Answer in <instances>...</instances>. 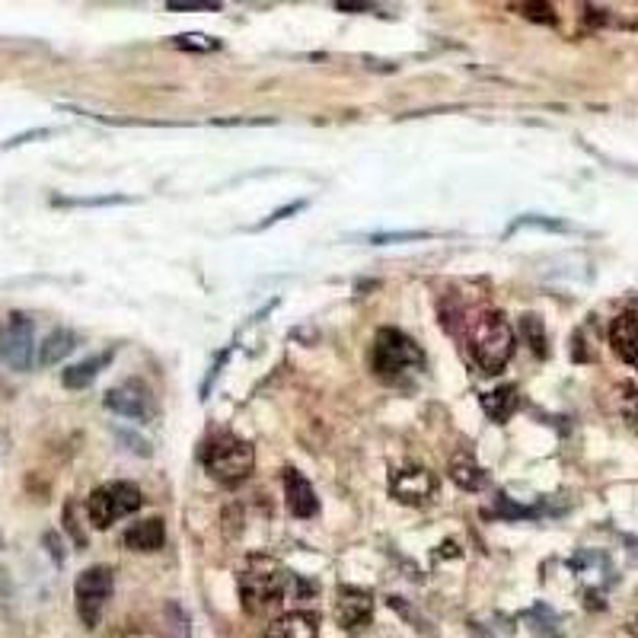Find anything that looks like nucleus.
Masks as SVG:
<instances>
[{"label": "nucleus", "mask_w": 638, "mask_h": 638, "mask_svg": "<svg viewBox=\"0 0 638 638\" xmlns=\"http://www.w3.org/2000/svg\"><path fill=\"white\" fill-rule=\"evenodd\" d=\"M469 351L482 374H501L514 355V329L498 310H485L469 326Z\"/></svg>", "instance_id": "1"}, {"label": "nucleus", "mask_w": 638, "mask_h": 638, "mask_svg": "<svg viewBox=\"0 0 638 638\" xmlns=\"http://www.w3.org/2000/svg\"><path fill=\"white\" fill-rule=\"evenodd\" d=\"M288 591H291V572H284L275 559L253 556L246 562L240 575V597L249 613H262L268 607H275Z\"/></svg>", "instance_id": "2"}, {"label": "nucleus", "mask_w": 638, "mask_h": 638, "mask_svg": "<svg viewBox=\"0 0 638 638\" xmlns=\"http://www.w3.org/2000/svg\"><path fill=\"white\" fill-rule=\"evenodd\" d=\"M371 367L374 374L399 383L406 374H418L425 367V351L418 348V342L412 335L399 332V329H380L374 348H371Z\"/></svg>", "instance_id": "3"}, {"label": "nucleus", "mask_w": 638, "mask_h": 638, "mask_svg": "<svg viewBox=\"0 0 638 638\" xmlns=\"http://www.w3.org/2000/svg\"><path fill=\"white\" fill-rule=\"evenodd\" d=\"M201 463L221 485H240L249 479L256 466V450L249 447L237 434H214L211 441L201 447Z\"/></svg>", "instance_id": "4"}, {"label": "nucleus", "mask_w": 638, "mask_h": 638, "mask_svg": "<svg viewBox=\"0 0 638 638\" xmlns=\"http://www.w3.org/2000/svg\"><path fill=\"white\" fill-rule=\"evenodd\" d=\"M141 489L134 482H106L93 489L90 501H87V514H90V524L96 530H109L115 520H122L128 514H134L141 508Z\"/></svg>", "instance_id": "5"}, {"label": "nucleus", "mask_w": 638, "mask_h": 638, "mask_svg": "<svg viewBox=\"0 0 638 638\" xmlns=\"http://www.w3.org/2000/svg\"><path fill=\"white\" fill-rule=\"evenodd\" d=\"M112 568L109 565H93L87 572H80L77 584H74V600H77V616L83 619V626L93 629L103 619V610L112 597Z\"/></svg>", "instance_id": "6"}, {"label": "nucleus", "mask_w": 638, "mask_h": 638, "mask_svg": "<svg viewBox=\"0 0 638 638\" xmlns=\"http://www.w3.org/2000/svg\"><path fill=\"white\" fill-rule=\"evenodd\" d=\"M32 355H36V329L26 313H13L4 326H0V364L10 371H29Z\"/></svg>", "instance_id": "7"}, {"label": "nucleus", "mask_w": 638, "mask_h": 638, "mask_svg": "<svg viewBox=\"0 0 638 638\" xmlns=\"http://www.w3.org/2000/svg\"><path fill=\"white\" fill-rule=\"evenodd\" d=\"M106 409L115 412V415L134 418V422H150V418L157 415V399L144 383L128 380V383L112 386V390L106 393Z\"/></svg>", "instance_id": "8"}, {"label": "nucleus", "mask_w": 638, "mask_h": 638, "mask_svg": "<svg viewBox=\"0 0 638 638\" xmlns=\"http://www.w3.org/2000/svg\"><path fill=\"white\" fill-rule=\"evenodd\" d=\"M438 492V479L425 466H402L390 473V495L402 505H425Z\"/></svg>", "instance_id": "9"}, {"label": "nucleus", "mask_w": 638, "mask_h": 638, "mask_svg": "<svg viewBox=\"0 0 638 638\" xmlns=\"http://www.w3.org/2000/svg\"><path fill=\"white\" fill-rule=\"evenodd\" d=\"M374 616V597L361 591V587H339V594H335V619H339V626L348 632H358L371 623Z\"/></svg>", "instance_id": "10"}, {"label": "nucleus", "mask_w": 638, "mask_h": 638, "mask_svg": "<svg viewBox=\"0 0 638 638\" xmlns=\"http://www.w3.org/2000/svg\"><path fill=\"white\" fill-rule=\"evenodd\" d=\"M610 345L619 358L638 371V304L623 310L610 326Z\"/></svg>", "instance_id": "11"}, {"label": "nucleus", "mask_w": 638, "mask_h": 638, "mask_svg": "<svg viewBox=\"0 0 638 638\" xmlns=\"http://www.w3.org/2000/svg\"><path fill=\"white\" fill-rule=\"evenodd\" d=\"M284 495H288V508L294 517H316L319 501L307 476H300L297 469H284Z\"/></svg>", "instance_id": "12"}, {"label": "nucleus", "mask_w": 638, "mask_h": 638, "mask_svg": "<svg viewBox=\"0 0 638 638\" xmlns=\"http://www.w3.org/2000/svg\"><path fill=\"white\" fill-rule=\"evenodd\" d=\"M122 543L131 549V552H157L163 549L166 543V527L160 517H150V520H141V524H131L122 536Z\"/></svg>", "instance_id": "13"}, {"label": "nucleus", "mask_w": 638, "mask_h": 638, "mask_svg": "<svg viewBox=\"0 0 638 638\" xmlns=\"http://www.w3.org/2000/svg\"><path fill=\"white\" fill-rule=\"evenodd\" d=\"M112 358H115V348L99 351V355H93V358H83L80 364L67 367V371L61 374V383L67 386V390H83V386H90L99 377V371H103V367L112 364Z\"/></svg>", "instance_id": "14"}, {"label": "nucleus", "mask_w": 638, "mask_h": 638, "mask_svg": "<svg viewBox=\"0 0 638 638\" xmlns=\"http://www.w3.org/2000/svg\"><path fill=\"white\" fill-rule=\"evenodd\" d=\"M319 626L313 613H284L272 619V626L265 629V638H316Z\"/></svg>", "instance_id": "15"}, {"label": "nucleus", "mask_w": 638, "mask_h": 638, "mask_svg": "<svg viewBox=\"0 0 638 638\" xmlns=\"http://www.w3.org/2000/svg\"><path fill=\"white\" fill-rule=\"evenodd\" d=\"M517 386L514 383H505V386H498V390H489L482 396V409L485 415L492 418V422H508V418L517 412Z\"/></svg>", "instance_id": "16"}, {"label": "nucleus", "mask_w": 638, "mask_h": 638, "mask_svg": "<svg viewBox=\"0 0 638 638\" xmlns=\"http://www.w3.org/2000/svg\"><path fill=\"white\" fill-rule=\"evenodd\" d=\"M74 348H77V335L71 329H55L39 345V364L42 367H52V364H58V361H64L67 355H71Z\"/></svg>", "instance_id": "17"}, {"label": "nucleus", "mask_w": 638, "mask_h": 638, "mask_svg": "<svg viewBox=\"0 0 638 638\" xmlns=\"http://www.w3.org/2000/svg\"><path fill=\"white\" fill-rule=\"evenodd\" d=\"M450 479L466 492H479V489H485V482H489L485 469L473 457H453L450 460Z\"/></svg>", "instance_id": "18"}, {"label": "nucleus", "mask_w": 638, "mask_h": 638, "mask_svg": "<svg viewBox=\"0 0 638 638\" xmlns=\"http://www.w3.org/2000/svg\"><path fill=\"white\" fill-rule=\"evenodd\" d=\"M520 332H524V339L533 348V355L546 358V329H543V319L533 316V313L524 316V319H520Z\"/></svg>", "instance_id": "19"}, {"label": "nucleus", "mask_w": 638, "mask_h": 638, "mask_svg": "<svg viewBox=\"0 0 638 638\" xmlns=\"http://www.w3.org/2000/svg\"><path fill=\"white\" fill-rule=\"evenodd\" d=\"M173 42L182 52H217V48H221V42L205 36V32H186V36H176Z\"/></svg>", "instance_id": "20"}, {"label": "nucleus", "mask_w": 638, "mask_h": 638, "mask_svg": "<svg viewBox=\"0 0 638 638\" xmlns=\"http://www.w3.org/2000/svg\"><path fill=\"white\" fill-rule=\"evenodd\" d=\"M616 393H619V409H623V418L629 425H638V390L632 383H623Z\"/></svg>", "instance_id": "21"}, {"label": "nucleus", "mask_w": 638, "mask_h": 638, "mask_svg": "<svg viewBox=\"0 0 638 638\" xmlns=\"http://www.w3.org/2000/svg\"><path fill=\"white\" fill-rule=\"evenodd\" d=\"M428 237H434V233H428V230H402V233H374L371 243L383 246V243H409V240H428Z\"/></svg>", "instance_id": "22"}, {"label": "nucleus", "mask_w": 638, "mask_h": 638, "mask_svg": "<svg viewBox=\"0 0 638 638\" xmlns=\"http://www.w3.org/2000/svg\"><path fill=\"white\" fill-rule=\"evenodd\" d=\"M297 211H304V201H294V205H284L281 211H275V214H268L265 221L256 227V230H265V227H272V224H278V221H284V217L288 214H297Z\"/></svg>", "instance_id": "23"}, {"label": "nucleus", "mask_w": 638, "mask_h": 638, "mask_svg": "<svg viewBox=\"0 0 638 638\" xmlns=\"http://www.w3.org/2000/svg\"><path fill=\"white\" fill-rule=\"evenodd\" d=\"M48 134H55V131H52V128H36V131L16 134V138H10V141L4 144V150H7V147H20V144H26V141H36V138H48Z\"/></svg>", "instance_id": "24"}, {"label": "nucleus", "mask_w": 638, "mask_h": 638, "mask_svg": "<svg viewBox=\"0 0 638 638\" xmlns=\"http://www.w3.org/2000/svg\"><path fill=\"white\" fill-rule=\"evenodd\" d=\"M170 10H217L221 4H205V0H170Z\"/></svg>", "instance_id": "25"}, {"label": "nucleus", "mask_w": 638, "mask_h": 638, "mask_svg": "<svg viewBox=\"0 0 638 638\" xmlns=\"http://www.w3.org/2000/svg\"><path fill=\"white\" fill-rule=\"evenodd\" d=\"M524 10H527L530 20H543V23H552V20H556V16H552V7H549V4H527Z\"/></svg>", "instance_id": "26"}, {"label": "nucleus", "mask_w": 638, "mask_h": 638, "mask_svg": "<svg viewBox=\"0 0 638 638\" xmlns=\"http://www.w3.org/2000/svg\"><path fill=\"white\" fill-rule=\"evenodd\" d=\"M45 543H48V549H52L55 562H61V543H58V536H55V533H45Z\"/></svg>", "instance_id": "27"}]
</instances>
